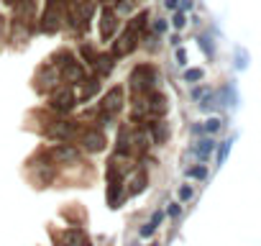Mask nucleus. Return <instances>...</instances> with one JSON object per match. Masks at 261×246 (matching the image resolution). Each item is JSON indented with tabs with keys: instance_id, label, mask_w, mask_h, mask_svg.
Here are the masks:
<instances>
[{
	"instance_id": "nucleus-1",
	"label": "nucleus",
	"mask_w": 261,
	"mask_h": 246,
	"mask_svg": "<svg viewBox=\"0 0 261 246\" xmlns=\"http://www.w3.org/2000/svg\"><path fill=\"white\" fill-rule=\"evenodd\" d=\"M144 26H146V13H139L136 18H130L128 26H125V31L118 36V41L113 46V57H125V54L134 52L136 44H139V31Z\"/></svg>"
},
{
	"instance_id": "nucleus-2",
	"label": "nucleus",
	"mask_w": 261,
	"mask_h": 246,
	"mask_svg": "<svg viewBox=\"0 0 261 246\" xmlns=\"http://www.w3.org/2000/svg\"><path fill=\"white\" fill-rule=\"evenodd\" d=\"M159 82V72L151 67V64H139L134 72H130V90L134 95H146L156 87Z\"/></svg>"
},
{
	"instance_id": "nucleus-3",
	"label": "nucleus",
	"mask_w": 261,
	"mask_h": 246,
	"mask_svg": "<svg viewBox=\"0 0 261 246\" xmlns=\"http://www.w3.org/2000/svg\"><path fill=\"white\" fill-rule=\"evenodd\" d=\"M77 134H80V129H77L74 120H51L49 126H46V139L49 141H57V144L72 141Z\"/></svg>"
},
{
	"instance_id": "nucleus-4",
	"label": "nucleus",
	"mask_w": 261,
	"mask_h": 246,
	"mask_svg": "<svg viewBox=\"0 0 261 246\" xmlns=\"http://www.w3.org/2000/svg\"><path fill=\"white\" fill-rule=\"evenodd\" d=\"M74 103H77V97H74L72 87H54L49 95V108L57 113H69L74 108Z\"/></svg>"
},
{
	"instance_id": "nucleus-5",
	"label": "nucleus",
	"mask_w": 261,
	"mask_h": 246,
	"mask_svg": "<svg viewBox=\"0 0 261 246\" xmlns=\"http://www.w3.org/2000/svg\"><path fill=\"white\" fill-rule=\"evenodd\" d=\"M59 80H62L59 69L54 64H44L39 69V75L34 77V87H36V92H51L59 85Z\"/></svg>"
},
{
	"instance_id": "nucleus-6",
	"label": "nucleus",
	"mask_w": 261,
	"mask_h": 246,
	"mask_svg": "<svg viewBox=\"0 0 261 246\" xmlns=\"http://www.w3.org/2000/svg\"><path fill=\"white\" fill-rule=\"evenodd\" d=\"M77 159H80V149L69 146V144H59L44 154V162H49V164H72Z\"/></svg>"
},
{
	"instance_id": "nucleus-7",
	"label": "nucleus",
	"mask_w": 261,
	"mask_h": 246,
	"mask_svg": "<svg viewBox=\"0 0 261 246\" xmlns=\"http://www.w3.org/2000/svg\"><path fill=\"white\" fill-rule=\"evenodd\" d=\"M100 113L102 115H108V118H113V115H118L120 113V108H123V90L120 87H110L108 92H105V97L100 100Z\"/></svg>"
},
{
	"instance_id": "nucleus-8",
	"label": "nucleus",
	"mask_w": 261,
	"mask_h": 246,
	"mask_svg": "<svg viewBox=\"0 0 261 246\" xmlns=\"http://www.w3.org/2000/svg\"><path fill=\"white\" fill-rule=\"evenodd\" d=\"M74 139H80V146L85 149V152H102L105 149V136L97 131V129H90V131H80Z\"/></svg>"
},
{
	"instance_id": "nucleus-9",
	"label": "nucleus",
	"mask_w": 261,
	"mask_h": 246,
	"mask_svg": "<svg viewBox=\"0 0 261 246\" xmlns=\"http://www.w3.org/2000/svg\"><path fill=\"white\" fill-rule=\"evenodd\" d=\"M115 29H118V16L110 6H105L102 13H100V36H102V41H110Z\"/></svg>"
},
{
	"instance_id": "nucleus-10",
	"label": "nucleus",
	"mask_w": 261,
	"mask_h": 246,
	"mask_svg": "<svg viewBox=\"0 0 261 246\" xmlns=\"http://www.w3.org/2000/svg\"><path fill=\"white\" fill-rule=\"evenodd\" d=\"M167 110H169V100H167V95H162V92H156V90L146 92V113H149V115L159 118V115H164Z\"/></svg>"
},
{
	"instance_id": "nucleus-11",
	"label": "nucleus",
	"mask_w": 261,
	"mask_h": 246,
	"mask_svg": "<svg viewBox=\"0 0 261 246\" xmlns=\"http://www.w3.org/2000/svg\"><path fill=\"white\" fill-rule=\"evenodd\" d=\"M13 16L16 21H23L31 26L36 18V0H13Z\"/></svg>"
},
{
	"instance_id": "nucleus-12",
	"label": "nucleus",
	"mask_w": 261,
	"mask_h": 246,
	"mask_svg": "<svg viewBox=\"0 0 261 246\" xmlns=\"http://www.w3.org/2000/svg\"><path fill=\"white\" fill-rule=\"evenodd\" d=\"M59 75H62V80H67L72 85H82V80H85V69H82V64L77 59H69L67 64H62Z\"/></svg>"
},
{
	"instance_id": "nucleus-13",
	"label": "nucleus",
	"mask_w": 261,
	"mask_h": 246,
	"mask_svg": "<svg viewBox=\"0 0 261 246\" xmlns=\"http://www.w3.org/2000/svg\"><path fill=\"white\" fill-rule=\"evenodd\" d=\"M54 177H57V169H54V164H49V162H39V164H36V172L31 175V180H34L36 187H46V185H51Z\"/></svg>"
},
{
	"instance_id": "nucleus-14",
	"label": "nucleus",
	"mask_w": 261,
	"mask_h": 246,
	"mask_svg": "<svg viewBox=\"0 0 261 246\" xmlns=\"http://www.w3.org/2000/svg\"><path fill=\"white\" fill-rule=\"evenodd\" d=\"M59 18H62V13H59V8H57V0H49V8H46V13H44V18H41V31L54 34V31L59 29Z\"/></svg>"
},
{
	"instance_id": "nucleus-15",
	"label": "nucleus",
	"mask_w": 261,
	"mask_h": 246,
	"mask_svg": "<svg viewBox=\"0 0 261 246\" xmlns=\"http://www.w3.org/2000/svg\"><path fill=\"white\" fill-rule=\"evenodd\" d=\"M54 241H57L59 246H80V243L85 241V236H82V231H80V228H67L62 236H57V233H54Z\"/></svg>"
},
{
	"instance_id": "nucleus-16",
	"label": "nucleus",
	"mask_w": 261,
	"mask_h": 246,
	"mask_svg": "<svg viewBox=\"0 0 261 246\" xmlns=\"http://www.w3.org/2000/svg\"><path fill=\"white\" fill-rule=\"evenodd\" d=\"M169 123H164V120H156L154 126H151V141L154 144H167L169 141Z\"/></svg>"
},
{
	"instance_id": "nucleus-17",
	"label": "nucleus",
	"mask_w": 261,
	"mask_h": 246,
	"mask_svg": "<svg viewBox=\"0 0 261 246\" xmlns=\"http://www.w3.org/2000/svg\"><path fill=\"white\" fill-rule=\"evenodd\" d=\"M92 67L97 75H110L113 72V54H95Z\"/></svg>"
},
{
	"instance_id": "nucleus-18",
	"label": "nucleus",
	"mask_w": 261,
	"mask_h": 246,
	"mask_svg": "<svg viewBox=\"0 0 261 246\" xmlns=\"http://www.w3.org/2000/svg\"><path fill=\"white\" fill-rule=\"evenodd\" d=\"M82 82H85V87H82V92H80V100H90V97L100 90V80H97V75H95V77H85Z\"/></svg>"
},
{
	"instance_id": "nucleus-19",
	"label": "nucleus",
	"mask_w": 261,
	"mask_h": 246,
	"mask_svg": "<svg viewBox=\"0 0 261 246\" xmlns=\"http://www.w3.org/2000/svg\"><path fill=\"white\" fill-rule=\"evenodd\" d=\"M141 190H146V172H134L128 192H130V195H136V192H141Z\"/></svg>"
},
{
	"instance_id": "nucleus-20",
	"label": "nucleus",
	"mask_w": 261,
	"mask_h": 246,
	"mask_svg": "<svg viewBox=\"0 0 261 246\" xmlns=\"http://www.w3.org/2000/svg\"><path fill=\"white\" fill-rule=\"evenodd\" d=\"M213 149H215V141H213V139H202V141L195 146V154H197L200 159H207Z\"/></svg>"
},
{
	"instance_id": "nucleus-21",
	"label": "nucleus",
	"mask_w": 261,
	"mask_h": 246,
	"mask_svg": "<svg viewBox=\"0 0 261 246\" xmlns=\"http://www.w3.org/2000/svg\"><path fill=\"white\" fill-rule=\"evenodd\" d=\"M185 23H187L185 13H182V11H177V13H174V18H172V26H174V29H185Z\"/></svg>"
},
{
	"instance_id": "nucleus-22",
	"label": "nucleus",
	"mask_w": 261,
	"mask_h": 246,
	"mask_svg": "<svg viewBox=\"0 0 261 246\" xmlns=\"http://www.w3.org/2000/svg\"><path fill=\"white\" fill-rule=\"evenodd\" d=\"M195 80H202V69H187L185 72V82H195Z\"/></svg>"
},
{
	"instance_id": "nucleus-23",
	"label": "nucleus",
	"mask_w": 261,
	"mask_h": 246,
	"mask_svg": "<svg viewBox=\"0 0 261 246\" xmlns=\"http://www.w3.org/2000/svg\"><path fill=\"white\" fill-rule=\"evenodd\" d=\"M220 126H223V123H220V118H210V120H207V126H205V131L215 134V131H218Z\"/></svg>"
},
{
	"instance_id": "nucleus-24",
	"label": "nucleus",
	"mask_w": 261,
	"mask_h": 246,
	"mask_svg": "<svg viewBox=\"0 0 261 246\" xmlns=\"http://www.w3.org/2000/svg\"><path fill=\"white\" fill-rule=\"evenodd\" d=\"M197 41H200V46L205 49V54H207V57H213V54H215V52H213V44H210V39H207V36H202V39H197Z\"/></svg>"
},
{
	"instance_id": "nucleus-25",
	"label": "nucleus",
	"mask_w": 261,
	"mask_h": 246,
	"mask_svg": "<svg viewBox=\"0 0 261 246\" xmlns=\"http://www.w3.org/2000/svg\"><path fill=\"white\" fill-rule=\"evenodd\" d=\"M82 57H85V59L92 64V59H95V52H92V46H90V44H82Z\"/></svg>"
},
{
	"instance_id": "nucleus-26",
	"label": "nucleus",
	"mask_w": 261,
	"mask_h": 246,
	"mask_svg": "<svg viewBox=\"0 0 261 246\" xmlns=\"http://www.w3.org/2000/svg\"><path fill=\"white\" fill-rule=\"evenodd\" d=\"M187 175H190V177H197V180H202V177L207 175V169H205V167H192Z\"/></svg>"
},
{
	"instance_id": "nucleus-27",
	"label": "nucleus",
	"mask_w": 261,
	"mask_h": 246,
	"mask_svg": "<svg viewBox=\"0 0 261 246\" xmlns=\"http://www.w3.org/2000/svg\"><path fill=\"white\" fill-rule=\"evenodd\" d=\"M8 36V21L3 18V16H0V41H3Z\"/></svg>"
},
{
	"instance_id": "nucleus-28",
	"label": "nucleus",
	"mask_w": 261,
	"mask_h": 246,
	"mask_svg": "<svg viewBox=\"0 0 261 246\" xmlns=\"http://www.w3.org/2000/svg\"><path fill=\"white\" fill-rule=\"evenodd\" d=\"M154 31H156V34H164V31H167V21H162V18L154 21Z\"/></svg>"
},
{
	"instance_id": "nucleus-29",
	"label": "nucleus",
	"mask_w": 261,
	"mask_h": 246,
	"mask_svg": "<svg viewBox=\"0 0 261 246\" xmlns=\"http://www.w3.org/2000/svg\"><path fill=\"white\" fill-rule=\"evenodd\" d=\"M154 231H156V226H151V223H146V226L141 228V236H144V238H149V236H151Z\"/></svg>"
},
{
	"instance_id": "nucleus-30",
	"label": "nucleus",
	"mask_w": 261,
	"mask_h": 246,
	"mask_svg": "<svg viewBox=\"0 0 261 246\" xmlns=\"http://www.w3.org/2000/svg\"><path fill=\"white\" fill-rule=\"evenodd\" d=\"M192 198V187H182L179 190V200H190Z\"/></svg>"
},
{
	"instance_id": "nucleus-31",
	"label": "nucleus",
	"mask_w": 261,
	"mask_h": 246,
	"mask_svg": "<svg viewBox=\"0 0 261 246\" xmlns=\"http://www.w3.org/2000/svg\"><path fill=\"white\" fill-rule=\"evenodd\" d=\"M162 220H164V213H162V210H156V213H154V218H151V226H162Z\"/></svg>"
},
{
	"instance_id": "nucleus-32",
	"label": "nucleus",
	"mask_w": 261,
	"mask_h": 246,
	"mask_svg": "<svg viewBox=\"0 0 261 246\" xmlns=\"http://www.w3.org/2000/svg\"><path fill=\"white\" fill-rule=\"evenodd\" d=\"M177 64H187V54H185V49H177Z\"/></svg>"
},
{
	"instance_id": "nucleus-33",
	"label": "nucleus",
	"mask_w": 261,
	"mask_h": 246,
	"mask_svg": "<svg viewBox=\"0 0 261 246\" xmlns=\"http://www.w3.org/2000/svg\"><path fill=\"white\" fill-rule=\"evenodd\" d=\"M228 149H230V141H225V144H223V149H220V154H218V157H220V162L225 159V154H228Z\"/></svg>"
},
{
	"instance_id": "nucleus-34",
	"label": "nucleus",
	"mask_w": 261,
	"mask_h": 246,
	"mask_svg": "<svg viewBox=\"0 0 261 246\" xmlns=\"http://www.w3.org/2000/svg\"><path fill=\"white\" fill-rule=\"evenodd\" d=\"M169 215H172V218H174V215H179V205H177V203H174V205H169Z\"/></svg>"
},
{
	"instance_id": "nucleus-35",
	"label": "nucleus",
	"mask_w": 261,
	"mask_h": 246,
	"mask_svg": "<svg viewBox=\"0 0 261 246\" xmlns=\"http://www.w3.org/2000/svg\"><path fill=\"white\" fill-rule=\"evenodd\" d=\"M177 6H179V0H167V8H172V11H174Z\"/></svg>"
},
{
	"instance_id": "nucleus-36",
	"label": "nucleus",
	"mask_w": 261,
	"mask_h": 246,
	"mask_svg": "<svg viewBox=\"0 0 261 246\" xmlns=\"http://www.w3.org/2000/svg\"><path fill=\"white\" fill-rule=\"evenodd\" d=\"M151 246H159V243H151Z\"/></svg>"
}]
</instances>
